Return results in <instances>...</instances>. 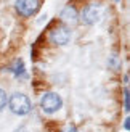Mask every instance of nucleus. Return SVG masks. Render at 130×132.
Here are the masks:
<instances>
[{"label": "nucleus", "instance_id": "10", "mask_svg": "<svg viewBox=\"0 0 130 132\" xmlns=\"http://www.w3.org/2000/svg\"><path fill=\"white\" fill-rule=\"evenodd\" d=\"M61 132H79V130L76 129V126H66V127H64Z\"/></svg>", "mask_w": 130, "mask_h": 132}, {"label": "nucleus", "instance_id": "9", "mask_svg": "<svg viewBox=\"0 0 130 132\" xmlns=\"http://www.w3.org/2000/svg\"><path fill=\"white\" fill-rule=\"evenodd\" d=\"M124 110H125V111L130 110V108H128V89L124 90Z\"/></svg>", "mask_w": 130, "mask_h": 132}, {"label": "nucleus", "instance_id": "2", "mask_svg": "<svg viewBox=\"0 0 130 132\" xmlns=\"http://www.w3.org/2000/svg\"><path fill=\"white\" fill-rule=\"evenodd\" d=\"M61 106H63V100L55 92H47V94H43L42 98H40V108H42L43 113H48V114L56 113Z\"/></svg>", "mask_w": 130, "mask_h": 132}, {"label": "nucleus", "instance_id": "6", "mask_svg": "<svg viewBox=\"0 0 130 132\" xmlns=\"http://www.w3.org/2000/svg\"><path fill=\"white\" fill-rule=\"evenodd\" d=\"M60 19L63 23H76L77 21V10L74 5H66L60 13Z\"/></svg>", "mask_w": 130, "mask_h": 132}, {"label": "nucleus", "instance_id": "1", "mask_svg": "<svg viewBox=\"0 0 130 132\" xmlns=\"http://www.w3.org/2000/svg\"><path fill=\"white\" fill-rule=\"evenodd\" d=\"M10 110L15 114L24 116V114H27L29 111L32 110V103H31L27 95H24V94H13L10 97Z\"/></svg>", "mask_w": 130, "mask_h": 132}, {"label": "nucleus", "instance_id": "11", "mask_svg": "<svg viewBox=\"0 0 130 132\" xmlns=\"http://www.w3.org/2000/svg\"><path fill=\"white\" fill-rule=\"evenodd\" d=\"M124 127H125V130H128V118H127L125 122H124Z\"/></svg>", "mask_w": 130, "mask_h": 132}, {"label": "nucleus", "instance_id": "5", "mask_svg": "<svg viewBox=\"0 0 130 132\" xmlns=\"http://www.w3.org/2000/svg\"><path fill=\"white\" fill-rule=\"evenodd\" d=\"M15 6H16V11L19 15L27 18V16H32L39 10L40 2H39V0H16Z\"/></svg>", "mask_w": 130, "mask_h": 132}, {"label": "nucleus", "instance_id": "8", "mask_svg": "<svg viewBox=\"0 0 130 132\" xmlns=\"http://www.w3.org/2000/svg\"><path fill=\"white\" fill-rule=\"evenodd\" d=\"M5 105H6V94H5V90L0 89V111L5 108Z\"/></svg>", "mask_w": 130, "mask_h": 132}, {"label": "nucleus", "instance_id": "12", "mask_svg": "<svg viewBox=\"0 0 130 132\" xmlns=\"http://www.w3.org/2000/svg\"><path fill=\"white\" fill-rule=\"evenodd\" d=\"M16 132H27V129H26V127H19Z\"/></svg>", "mask_w": 130, "mask_h": 132}, {"label": "nucleus", "instance_id": "4", "mask_svg": "<svg viewBox=\"0 0 130 132\" xmlns=\"http://www.w3.org/2000/svg\"><path fill=\"white\" fill-rule=\"evenodd\" d=\"M101 5H96V3H90L87 5L85 8L82 10V15H80V19L83 24H95L98 19L101 18Z\"/></svg>", "mask_w": 130, "mask_h": 132}, {"label": "nucleus", "instance_id": "7", "mask_svg": "<svg viewBox=\"0 0 130 132\" xmlns=\"http://www.w3.org/2000/svg\"><path fill=\"white\" fill-rule=\"evenodd\" d=\"M15 72V76H24V63L23 60H18L16 64H15V69H11Z\"/></svg>", "mask_w": 130, "mask_h": 132}, {"label": "nucleus", "instance_id": "3", "mask_svg": "<svg viewBox=\"0 0 130 132\" xmlns=\"http://www.w3.org/2000/svg\"><path fill=\"white\" fill-rule=\"evenodd\" d=\"M48 39L55 45H66L71 39V31L64 24H55L48 32Z\"/></svg>", "mask_w": 130, "mask_h": 132}]
</instances>
